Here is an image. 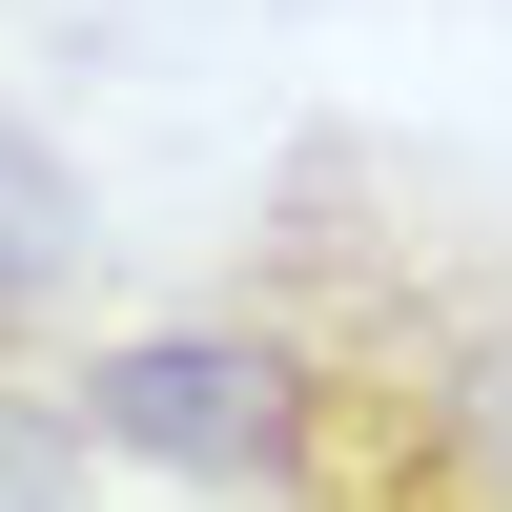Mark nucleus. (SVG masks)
Wrapping results in <instances>:
<instances>
[{
	"instance_id": "1",
	"label": "nucleus",
	"mask_w": 512,
	"mask_h": 512,
	"mask_svg": "<svg viewBox=\"0 0 512 512\" xmlns=\"http://www.w3.org/2000/svg\"><path fill=\"white\" fill-rule=\"evenodd\" d=\"M205 308L267 390L246 512H512V246L390 144L308 123Z\"/></svg>"
},
{
	"instance_id": "3",
	"label": "nucleus",
	"mask_w": 512,
	"mask_h": 512,
	"mask_svg": "<svg viewBox=\"0 0 512 512\" xmlns=\"http://www.w3.org/2000/svg\"><path fill=\"white\" fill-rule=\"evenodd\" d=\"M62 328H0V512H103V451H82V390H62Z\"/></svg>"
},
{
	"instance_id": "2",
	"label": "nucleus",
	"mask_w": 512,
	"mask_h": 512,
	"mask_svg": "<svg viewBox=\"0 0 512 512\" xmlns=\"http://www.w3.org/2000/svg\"><path fill=\"white\" fill-rule=\"evenodd\" d=\"M82 287H103V205L41 123H0V328H62L82 349Z\"/></svg>"
}]
</instances>
